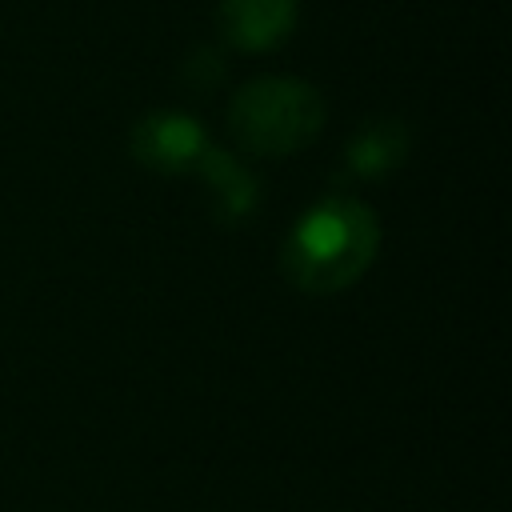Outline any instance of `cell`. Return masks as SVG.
<instances>
[{"label": "cell", "instance_id": "obj_5", "mask_svg": "<svg viewBox=\"0 0 512 512\" xmlns=\"http://www.w3.org/2000/svg\"><path fill=\"white\" fill-rule=\"evenodd\" d=\"M408 152V132L400 120H372L364 124L352 140H348V168L364 180H376L384 172H392Z\"/></svg>", "mask_w": 512, "mask_h": 512}, {"label": "cell", "instance_id": "obj_3", "mask_svg": "<svg viewBox=\"0 0 512 512\" xmlns=\"http://www.w3.org/2000/svg\"><path fill=\"white\" fill-rule=\"evenodd\" d=\"M204 128L184 112H152L132 128V156L152 172H188L204 156Z\"/></svg>", "mask_w": 512, "mask_h": 512}, {"label": "cell", "instance_id": "obj_2", "mask_svg": "<svg viewBox=\"0 0 512 512\" xmlns=\"http://www.w3.org/2000/svg\"><path fill=\"white\" fill-rule=\"evenodd\" d=\"M228 128L256 156H288L324 128V96L296 76H260L232 96Z\"/></svg>", "mask_w": 512, "mask_h": 512}, {"label": "cell", "instance_id": "obj_6", "mask_svg": "<svg viewBox=\"0 0 512 512\" xmlns=\"http://www.w3.org/2000/svg\"><path fill=\"white\" fill-rule=\"evenodd\" d=\"M196 168H200V176L208 180V188L216 192V212H220L224 220H240V216L256 204V180H252L248 168H240L232 156L204 148V156H200Z\"/></svg>", "mask_w": 512, "mask_h": 512}, {"label": "cell", "instance_id": "obj_1", "mask_svg": "<svg viewBox=\"0 0 512 512\" xmlns=\"http://www.w3.org/2000/svg\"><path fill=\"white\" fill-rule=\"evenodd\" d=\"M380 244L368 204L328 196L312 204L284 240V276L304 292H340L364 276Z\"/></svg>", "mask_w": 512, "mask_h": 512}, {"label": "cell", "instance_id": "obj_4", "mask_svg": "<svg viewBox=\"0 0 512 512\" xmlns=\"http://www.w3.org/2000/svg\"><path fill=\"white\" fill-rule=\"evenodd\" d=\"M300 0H220V36L240 52H272L296 28Z\"/></svg>", "mask_w": 512, "mask_h": 512}]
</instances>
